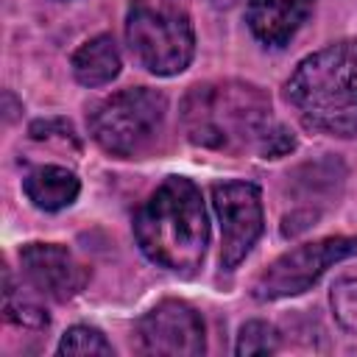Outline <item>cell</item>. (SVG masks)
Wrapping results in <instances>:
<instances>
[{
  "instance_id": "7",
  "label": "cell",
  "mask_w": 357,
  "mask_h": 357,
  "mask_svg": "<svg viewBox=\"0 0 357 357\" xmlns=\"http://www.w3.org/2000/svg\"><path fill=\"white\" fill-rule=\"evenodd\" d=\"M212 206L220 220V265L231 271L262 237V192L251 181H223L212 187Z\"/></svg>"
},
{
  "instance_id": "5",
  "label": "cell",
  "mask_w": 357,
  "mask_h": 357,
  "mask_svg": "<svg viewBox=\"0 0 357 357\" xmlns=\"http://www.w3.org/2000/svg\"><path fill=\"white\" fill-rule=\"evenodd\" d=\"M126 42L134 59L153 75H178L195 53L192 22L173 6L134 3L126 17Z\"/></svg>"
},
{
  "instance_id": "8",
  "label": "cell",
  "mask_w": 357,
  "mask_h": 357,
  "mask_svg": "<svg viewBox=\"0 0 357 357\" xmlns=\"http://www.w3.org/2000/svg\"><path fill=\"white\" fill-rule=\"evenodd\" d=\"M137 346L156 357H198L206 351L201 312L181 301L165 298L137 321Z\"/></svg>"
},
{
  "instance_id": "15",
  "label": "cell",
  "mask_w": 357,
  "mask_h": 357,
  "mask_svg": "<svg viewBox=\"0 0 357 357\" xmlns=\"http://www.w3.org/2000/svg\"><path fill=\"white\" fill-rule=\"evenodd\" d=\"M279 349V329L268 321H245L240 326V335H237V346L234 351L240 357H251V354H273Z\"/></svg>"
},
{
  "instance_id": "4",
  "label": "cell",
  "mask_w": 357,
  "mask_h": 357,
  "mask_svg": "<svg viewBox=\"0 0 357 357\" xmlns=\"http://www.w3.org/2000/svg\"><path fill=\"white\" fill-rule=\"evenodd\" d=\"M167 100L148 86H128L100 100L89 114L92 139L112 156L131 159L153 148L165 128Z\"/></svg>"
},
{
  "instance_id": "12",
  "label": "cell",
  "mask_w": 357,
  "mask_h": 357,
  "mask_svg": "<svg viewBox=\"0 0 357 357\" xmlns=\"http://www.w3.org/2000/svg\"><path fill=\"white\" fill-rule=\"evenodd\" d=\"M120 50L109 33L92 36L73 53V75L78 84L95 89L103 84H112L120 75Z\"/></svg>"
},
{
  "instance_id": "1",
  "label": "cell",
  "mask_w": 357,
  "mask_h": 357,
  "mask_svg": "<svg viewBox=\"0 0 357 357\" xmlns=\"http://www.w3.org/2000/svg\"><path fill=\"white\" fill-rule=\"evenodd\" d=\"M187 139L201 148H257L262 159H279L296 148L293 134L271 114V100L259 86L226 81L192 86L181 103Z\"/></svg>"
},
{
  "instance_id": "10",
  "label": "cell",
  "mask_w": 357,
  "mask_h": 357,
  "mask_svg": "<svg viewBox=\"0 0 357 357\" xmlns=\"http://www.w3.org/2000/svg\"><path fill=\"white\" fill-rule=\"evenodd\" d=\"M315 0H245V22L265 47H284L312 14Z\"/></svg>"
},
{
  "instance_id": "6",
  "label": "cell",
  "mask_w": 357,
  "mask_h": 357,
  "mask_svg": "<svg viewBox=\"0 0 357 357\" xmlns=\"http://www.w3.org/2000/svg\"><path fill=\"white\" fill-rule=\"evenodd\" d=\"M357 257V237H324L296 245L276 257L254 282L251 296L257 301H279L310 290L335 262Z\"/></svg>"
},
{
  "instance_id": "11",
  "label": "cell",
  "mask_w": 357,
  "mask_h": 357,
  "mask_svg": "<svg viewBox=\"0 0 357 357\" xmlns=\"http://www.w3.org/2000/svg\"><path fill=\"white\" fill-rule=\"evenodd\" d=\"M22 190L36 209L59 212V209H67L78 198L81 181L73 170H67L61 165H42L25 176Z\"/></svg>"
},
{
  "instance_id": "3",
  "label": "cell",
  "mask_w": 357,
  "mask_h": 357,
  "mask_svg": "<svg viewBox=\"0 0 357 357\" xmlns=\"http://www.w3.org/2000/svg\"><path fill=\"white\" fill-rule=\"evenodd\" d=\"M284 98L304 128L357 137V39L332 42L296 64Z\"/></svg>"
},
{
  "instance_id": "13",
  "label": "cell",
  "mask_w": 357,
  "mask_h": 357,
  "mask_svg": "<svg viewBox=\"0 0 357 357\" xmlns=\"http://www.w3.org/2000/svg\"><path fill=\"white\" fill-rule=\"evenodd\" d=\"M3 312H6V321L22 326V329H45L47 326V312L31 301L14 282H11V273L6 271L3 273Z\"/></svg>"
},
{
  "instance_id": "9",
  "label": "cell",
  "mask_w": 357,
  "mask_h": 357,
  "mask_svg": "<svg viewBox=\"0 0 357 357\" xmlns=\"http://www.w3.org/2000/svg\"><path fill=\"white\" fill-rule=\"evenodd\" d=\"M20 268H22V279L39 296L59 301V304L75 298L89 282L86 268L73 257V251H67L64 245H56V243L22 245Z\"/></svg>"
},
{
  "instance_id": "16",
  "label": "cell",
  "mask_w": 357,
  "mask_h": 357,
  "mask_svg": "<svg viewBox=\"0 0 357 357\" xmlns=\"http://www.w3.org/2000/svg\"><path fill=\"white\" fill-rule=\"evenodd\" d=\"M329 304L340 329L357 335V276L337 279L329 290Z\"/></svg>"
},
{
  "instance_id": "14",
  "label": "cell",
  "mask_w": 357,
  "mask_h": 357,
  "mask_svg": "<svg viewBox=\"0 0 357 357\" xmlns=\"http://www.w3.org/2000/svg\"><path fill=\"white\" fill-rule=\"evenodd\" d=\"M59 354H100V357H112L114 349H112V343L106 340V335L100 329L86 326V324H75L61 335Z\"/></svg>"
},
{
  "instance_id": "2",
  "label": "cell",
  "mask_w": 357,
  "mask_h": 357,
  "mask_svg": "<svg viewBox=\"0 0 357 357\" xmlns=\"http://www.w3.org/2000/svg\"><path fill=\"white\" fill-rule=\"evenodd\" d=\"M134 237L153 265L192 276L209 245V218L201 190L187 176H167L137 209Z\"/></svg>"
}]
</instances>
